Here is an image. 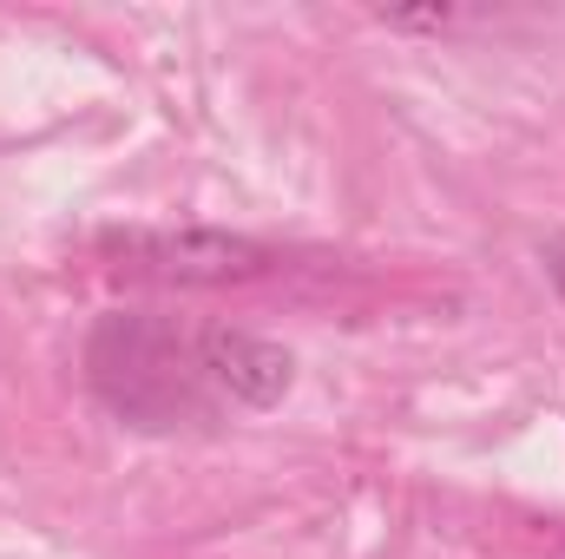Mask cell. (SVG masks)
Instances as JSON below:
<instances>
[{
	"instance_id": "6da1fadb",
	"label": "cell",
	"mask_w": 565,
	"mask_h": 559,
	"mask_svg": "<svg viewBox=\"0 0 565 559\" xmlns=\"http://www.w3.org/2000/svg\"><path fill=\"white\" fill-rule=\"evenodd\" d=\"M86 376L113 415L139 428H178V415H198L211 395L198 336L158 316H106L86 342Z\"/></svg>"
},
{
	"instance_id": "7a4b0ae2",
	"label": "cell",
	"mask_w": 565,
	"mask_h": 559,
	"mask_svg": "<svg viewBox=\"0 0 565 559\" xmlns=\"http://www.w3.org/2000/svg\"><path fill=\"white\" fill-rule=\"evenodd\" d=\"M106 251L132 277L184 283V289L250 283L264 271H277L270 244H250V238H231V231H126V238H106Z\"/></svg>"
},
{
	"instance_id": "3957f363",
	"label": "cell",
	"mask_w": 565,
	"mask_h": 559,
	"mask_svg": "<svg viewBox=\"0 0 565 559\" xmlns=\"http://www.w3.org/2000/svg\"><path fill=\"white\" fill-rule=\"evenodd\" d=\"M204 382L211 395H231L237 409H270L289 395V356L250 329H204Z\"/></svg>"
},
{
	"instance_id": "277c9868",
	"label": "cell",
	"mask_w": 565,
	"mask_h": 559,
	"mask_svg": "<svg viewBox=\"0 0 565 559\" xmlns=\"http://www.w3.org/2000/svg\"><path fill=\"white\" fill-rule=\"evenodd\" d=\"M546 271H553V283H559V296H565V238L546 251Z\"/></svg>"
}]
</instances>
